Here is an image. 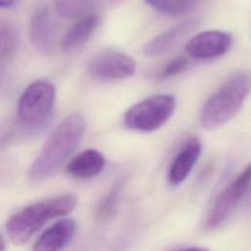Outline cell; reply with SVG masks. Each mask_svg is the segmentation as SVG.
Masks as SVG:
<instances>
[{"mask_svg": "<svg viewBox=\"0 0 251 251\" xmlns=\"http://www.w3.org/2000/svg\"><path fill=\"white\" fill-rule=\"evenodd\" d=\"M123 184L122 182H117L99 201L96 212H95V218L96 221L99 223H106L113 219V217L116 215L121 194H122Z\"/></svg>", "mask_w": 251, "mask_h": 251, "instance_id": "15", "label": "cell"}, {"mask_svg": "<svg viewBox=\"0 0 251 251\" xmlns=\"http://www.w3.org/2000/svg\"><path fill=\"white\" fill-rule=\"evenodd\" d=\"M251 88V77L244 73L229 77L205 102L200 115L201 126L217 129L229 122L240 110Z\"/></svg>", "mask_w": 251, "mask_h": 251, "instance_id": "3", "label": "cell"}, {"mask_svg": "<svg viewBox=\"0 0 251 251\" xmlns=\"http://www.w3.org/2000/svg\"><path fill=\"white\" fill-rule=\"evenodd\" d=\"M231 36L221 30H206L186 43V51L197 59H213L224 55L231 45Z\"/></svg>", "mask_w": 251, "mask_h": 251, "instance_id": "8", "label": "cell"}, {"mask_svg": "<svg viewBox=\"0 0 251 251\" xmlns=\"http://www.w3.org/2000/svg\"><path fill=\"white\" fill-rule=\"evenodd\" d=\"M55 86L45 78L34 80L22 93L18 104V121L26 127H37L50 117L55 103Z\"/></svg>", "mask_w": 251, "mask_h": 251, "instance_id": "4", "label": "cell"}, {"mask_svg": "<svg viewBox=\"0 0 251 251\" xmlns=\"http://www.w3.org/2000/svg\"><path fill=\"white\" fill-rule=\"evenodd\" d=\"M5 248V241L4 238L2 237V235L0 234V250H3Z\"/></svg>", "mask_w": 251, "mask_h": 251, "instance_id": "21", "label": "cell"}, {"mask_svg": "<svg viewBox=\"0 0 251 251\" xmlns=\"http://www.w3.org/2000/svg\"><path fill=\"white\" fill-rule=\"evenodd\" d=\"M250 185L251 164H249L218 196L207 217V228H217L225 223L232 214Z\"/></svg>", "mask_w": 251, "mask_h": 251, "instance_id": "6", "label": "cell"}, {"mask_svg": "<svg viewBox=\"0 0 251 251\" xmlns=\"http://www.w3.org/2000/svg\"><path fill=\"white\" fill-rule=\"evenodd\" d=\"M146 3L160 13L177 16L190 11L200 0H145Z\"/></svg>", "mask_w": 251, "mask_h": 251, "instance_id": "18", "label": "cell"}, {"mask_svg": "<svg viewBox=\"0 0 251 251\" xmlns=\"http://www.w3.org/2000/svg\"><path fill=\"white\" fill-rule=\"evenodd\" d=\"M18 33L14 25L7 22L0 23V62L10 60L18 47Z\"/></svg>", "mask_w": 251, "mask_h": 251, "instance_id": "17", "label": "cell"}, {"mask_svg": "<svg viewBox=\"0 0 251 251\" xmlns=\"http://www.w3.org/2000/svg\"><path fill=\"white\" fill-rule=\"evenodd\" d=\"M76 224L73 219H63L47 228L34 243L33 249L57 251L64 248L74 237Z\"/></svg>", "mask_w": 251, "mask_h": 251, "instance_id": "11", "label": "cell"}, {"mask_svg": "<svg viewBox=\"0 0 251 251\" xmlns=\"http://www.w3.org/2000/svg\"><path fill=\"white\" fill-rule=\"evenodd\" d=\"M175 108L176 99L173 95H153L131 106L126 112L124 122L134 130L154 131L172 117Z\"/></svg>", "mask_w": 251, "mask_h": 251, "instance_id": "5", "label": "cell"}, {"mask_svg": "<svg viewBox=\"0 0 251 251\" xmlns=\"http://www.w3.org/2000/svg\"><path fill=\"white\" fill-rule=\"evenodd\" d=\"M200 153V140L196 137L189 138L171 165L168 173V179L171 184L177 185L186 179L195 163L197 162Z\"/></svg>", "mask_w": 251, "mask_h": 251, "instance_id": "10", "label": "cell"}, {"mask_svg": "<svg viewBox=\"0 0 251 251\" xmlns=\"http://www.w3.org/2000/svg\"><path fill=\"white\" fill-rule=\"evenodd\" d=\"M15 3V0H0V7L1 8H7L13 6Z\"/></svg>", "mask_w": 251, "mask_h": 251, "instance_id": "20", "label": "cell"}, {"mask_svg": "<svg viewBox=\"0 0 251 251\" xmlns=\"http://www.w3.org/2000/svg\"><path fill=\"white\" fill-rule=\"evenodd\" d=\"M194 25L193 21H187L155 36L145 44L144 53L147 56H160L167 53L190 31Z\"/></svg>", "mask_w": 251, "mask_h": 251, "instance_id": "13", "label": "cell"}, {"mask_svg": "<svg viewBox=\"0 0 251 251\" xmlns=\"http://www.w3.org/2000/svg\"><path fill=\"white\" fill-rule=\"evenodd\" d=\"M104 166V156L95 149H87L80 152L69 162L67 172L75 178L85 179L100 174Z\"/></svg>", "mask_w": 251, "mask_h": 251, "instance_id": "12", "label": "cell"}, {"mask_svg": "<svg viewBox=\"0 0 251 251\" xmlns=\"http://www.w3.org/2000/svg\"><path fill=\"white\" fill-rule=\"evenodd\" d=\"M97 0H54L57 13L66 19H80L89 15Z\"/></svg>", "mask_w": 251, "mask_h": 251, "instance_id": "16", "label": "cell"}, {"mask_svg": "<svg viewBox=\"0 0 251 251\" xmlns=\"http://www.w3.org/2000/svg\"><path fill=\"white\" fill-rule=\"evenodd\" d=\"M98 25L99 17L95 14L80 18L63 37L62 48L65 51H72L82 46L92 36Z\"/></svg>", "mask_w": 251, "mask_h": 251, "instance_id": "14", "label": "cell"}, {"mask_svg": "<svg viewBox=\"0 0 251 251\" xmlns=\"http://www.w3.org/2000/svg\"><path fill=\"white\" fill-rule=\"evenodd\" d=\"M85 127L84 117L78 112L72 113L62 121L48 136L30 165L29 178L39 181L54 174L78 146Z\"/></svg>", "mask_w": 251, "mask_h": 251, "instance_id": "1", "label": "cell"}, {"mask_svg": "<svg viewBox=\"0 0 251 251\" xmlns=\"http://www.w3.org/2000/svg\"><path fill=\"white\" fill-rule=\"evenodd\" d=\"M30 42L39 52L49 54L52 52L55 41V29L49 10L42 6L32 15L29 24Z\"/></svg>", "mask_w": 251, "mask_h": 251, "instance_id": "9", "label": "cell"}, {"mask_svg": "<svg viewBox=\"0 0 251 251\" xmlns=\"http://www.w3.org/2000/svg\"><path fill=\"white\" fill-rule=\"evenodd\" d=\"M87 70L90 75L97 79H124L134 75L136 63L125 53L105 49L91 58Z\"/></svg>", "mask_w": 251, "mask_h": 251, "instance_id": "7", "label": "cell"}, {"mask_svg": "<svg viewBox=\"0 0 251 251\" xmlns=\"http://www.w3.org/2000/svg\"><path fill=\"white\" fill-rule=\"evenodd\" d=\"M74 194H64L30 204L15 213L6 224L10 239L18 245L27 242L47 222L71 213L76 206Z\"/></svg>", "mask_w": 251, "mask_h": 251, "instance_id": "2", "label": "cell"}, {"mask_svg": "<svg viewBox=\"0 0 251 251\" xmlns=\"http://www.w3.org/2000/svg\"><path fill=\"white\" fill-rule=\"evenodd\" d=\"M188 66V61L186 58L183 57H178L176 58L174 60H172L171 62H169L164 69L159 73L158 77L160 79H166V78H170L173 77L180 73H182Z\"/></svg>", "mask_w": 251, "mask_h": 251, "instance_id": "19", "label": "cell"}]
</instances>
